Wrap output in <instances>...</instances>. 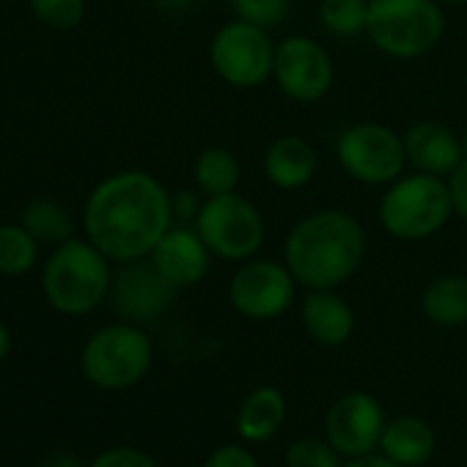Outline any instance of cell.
<instances>
[{
    "label": "cell",
    "mask_w": 467,
    "mask_h": 467,
    "mask_svg": "<svg viewBox=\"0 0 467 467\" xmlns=\"http://www.w3.org/2000/svg\"><path fill=\"white\" fill-rule=\"evenodd\" d=\"M173 225V192L149 171L105 176L83 203V237L113 265L146 259Z\"/></svg>",
    "instance_id": "6da1fadb"
},
{
    "label": "cell",
    "mask_w": 467,
    "mask_h": 467,
    "mask_svg": "<svg viewBox=\"0 0 467 467\" xmlns=\"http://www.w3.org/2000/svg\"><path fill=\"white\" fill-rule=\"evenodd\" d=\"M366 251V228L352 212L317 209L289 228L284 240V265L306 292L341 289L363 267Z\"/></svg>",
    "instance_id": "7a4b0ae2"
},
{
    "label": "cell",
    "mask_w": 467,
    "mask_h": 467,
    "mask_svg": "<svg viewBox=\"0 0 467 467\" xmlns=\"http://www.w3.org/2000/svg\"><path fill=\"white\" fill-rule=\"evenodd\" d=\"M113 286V262L86 237H72L53 248L42 267V292L53 311L86 317L97 311Z\"/></svg>",
    "instance_id": "3957f363"
},
{
    "label": "cell",
    "mask_w": 467,
    "mask_h": 467,
    "mask_svg": "<svg viewBox=\"0 0 467 467\" xmlns=\"http://www.w3.org/2000/svg\"><path fill=\"white\" fill-rule=\"evenodd\" d=\"M453 217V201L448 179L431 173H401L393 184L385 187L377 220L388 237L399 243H423L431 240Z\"/></svg>",
    "instance_id": "277c9868"
},
{
    "label": "cell",
    "mask_w": 467,
    "mask_h": 467,
    "mask_svg": "<svg viewBox=\"0 0 467 467\" xmlns=\"http://www.w3.org/2000/svg\"><path fill=\"white\" fill-rule=\"evenodd\" d=\"M368 42L388 58L418 61L445 36V6L437 0H368Z\"/></svg>",
    "instance_id": "5b68a950"
},
{
    "label": "cell",
    "mask_w": 467,
    "mask_h": 467,
    "mask_svg": "<svg viewBox=\"0 0 467 467\" xmlns=\"http://www.w3.org/2000/svg\"><path fill=\"white\" fill-rule=\"evenodd\" d=\"M154 363V344L140 325L113 322L88 336L80 352L86 379L102 390H127L138 385Z\"/></svg>",
    "instance_id": "8992f818"
},
{
    "label": "cell",
    "mask_w": 467,
    "mask_h": 467,
    "mask_svg": "<svg viewBox=\"0 0 467 467\" xmlns=\"http://www.w3.org/2000/svg\"><path fill=\"white\" fill-rule=\"evenodd\" d=\"M192 225L212 251V256L231 265L254 259L267 240L265 212L243 192L203 198Z\"/></svg>",
    "instance_id": "52a82bcc"
},
{
    "label": "cell",
    "mask_w": 467,
    "mask_h": 467,
    "mask_svg": "<svg viewBox=\"0 0 467 467\" xmlns=\"http://www.w3.org/2000/svg\"><path fill=\"white\" fill-rule=\"evenodd\" d=\"M275 42L270 31L234 17L220 26L209 42V67L231 88L254 91L273 80Z\"/></svg>",
    "instance_id": "ba28073f"
},
{
    "label": "cell",
    "mask_w": 467,
    "mask_h": 467,
    "mask_svg": "<svg viewBox=\"0 0 467 467\" xmlns=\"http://www.w3.org/2000/svg\"><path fill=\"white\" fill-rule=\"evenodd\" d=\"M336 160L352 182L366 187H388L407 168L404 138L388 124L360 121L338 135Z\"/></svg>",
    "instance_id": "9c48e42d"
},
{
    "label": "cell",
    "mask_w": 467,
    "mask_h": 467,
    "mask_svg": "<svg viewBox=\"0 0 467 467\" xmlns=\"http://www.w3.org/2000/svg\"><path fill=\"white\" fill-rule=\"evenodd\" d=\"M297 289L300 286L284 259L275 262L254 256L234 270L228 281V303L251 322H273L292 308Z\"/></svg>",
    "instance_id": "30bf717a"
},
{
    "label": "cell",
    "mask_w": 467,
    "mask_h": 467,
    "mask_svg": "<svg viewBox=\"0 0 467 467\" xmlns=\"http://www.w3.org/2000/svg\"><path fill=\"white\" fill-rule=\"evenodd\" d=\"M273 83L297 105L322 102L336 83V64L327 47L306 34H292L275 42Z\"/></svg>",
    "instance_id": "8fae6325"
},
{
    "label": "cell",
    "mask_w": 467,
    "mask_h": 467,
    "mask_svg": "<svg viewBox=\"0 0 467 467\" xmlns=\"http://www.w3.org/2000/svg\"><path fill=\"white\" fill-rule=\"evenodd\" d=\"M179 289L151 265V259H138L119 265L113 273V286H110V306L113 311L132 325H149L162 319Z\"/></svg>",
    "instance_id": "7c38bea8"
},
{
    "label": "cell",
    "mask_w": 467,
    "mask_h": 467,
    "mask_svg": "<svg viewBox=\"0 0 467 467\" xmlns=\"http://www.w3.org/2000/svg\"><path fill=\"white\" fill-rule=\"evenodd\" d=\"M385 423L379 399L366 390H352L330 404L325 415V437L344 459H358L379 451Z\"/></svg>",
    "instance_id": "4fadbf2b"
},
{
    "label": "cell",
    "mask_w": 467,
    "mask_h": 467,
    "mask_svg": "<svg viewBox=\"0 0 467 467\" xmlns=\"http://www.w3.org/2000/svg\"><path fill=\"white\" fill-rule=\"evenodd\" d=\"M149 259L182 292V289H192L201 281H206L214 256L206 248V243L201 240L195 225L173 223L162 234V240L154 245Z\"/></svg>",
    "instance_id": "5bb4252c"
},
{
    "label": "cell",
    "mask_w": 467,
    "mask_h": 467,
    "mask_svg": "<svg viewBox=\"0 0 467 467\" xmlns=\"http://www.w3.org/2000/svg\"><path fill=\"white\" fill-rule=\"evenodd\" d=\"M401 138H404L407 165L412 171L448 179L464 160L462 135L440 121H415L412 127H407Z\"/></svg>",
    "instance_id": "9a60e30c"
},
{
    "label": "cell",
    "mask_w": 467,
    "mask_h": 467,
    "mask_svg": "<svg viewBox=\"0 0 467 467\" xmlns=\"http://www.w3.org/2000/svg\"><path fill=\"white\" fill-rule=\"evenodd\" d=\"M300 322L319 347H344L355 333V311L336 289H311L300 300Z\"/></svg>",
    "instance_id": "2e32d148"
},
{
    "label": "cell",
    "mask_w": 467,
    "mask_h": 467,
    "mask_svg": "<svg viewBox=\"0 0 467 467\" xmlns=\"http://www.w3.org/2000/svg\"><path fill=\"white\" fill-rule=\"evenodd\" d=\"M319 154L314 143L303 135H281L275 138L262 160V171L275 190L297 192L308 187L317 176Z\"/></svg>",
    "instance_id": "e0dca14e"
},
{
    "label": "cell",
    "mask_w": 467,
    "mask_h": 467,
    "mask_svg": "<svg viewBox=\"0 0 467 467\" xmlns=\"http://www.w3.org/2000/svg\"><path fill=\"white\" fill-rule=\"evenodd\" d=\"M286 415H289V401L284 390L275 385H259L243 399L237 410V434L254 445L267 442L284 429Z\"/></svg>",
    "instance_id": "ac0fdd59"
},
{
    "label": "cell",
    "mask_w": 467,
    "mask_h": 467,
    "mask_svg": "<svg viewBox=\"0 0 467 467\" xmlns=\"http://www.w3.org/2000/svg\"><path fill=\"white\" fill-rule=\"evenodd\" d=\"M437 448L434 429L418 415H399L385 423L379 453L401 467H420L431 459Z\"/></svg>",
    "instance_id": "d6986e66"
},
{
    "label": "cell",
    "mask_w": 467,
    "mask_h": 467,
    "mask_svg": "<svg viewBox=\"0 0 467 467\" xmlns=\"http://www.w3.org/2000/svg\"><path fill=\"white\" fill-rule=\"evenodd\" d=\"M420 311L437 327H464L467 325V275L448 273L437 275L420 292Z\"/></svg>",
    "instance_id": "ffe728a7"
},
{
    "label": "cell",
    "mask_w": 467,
    "mask_h": 467,
    "mask_svg": "<svg viewBox=\"0 0 467 467\" xmlns=\"http://www.w3.org/2000/svg\"><path fill=\"white\" fill-rule=\"evenodd\" d=\"M20 223L39 240V245H50L58 248L67 240L78 237V223L72 217V212L67 209V203H61L53 195H36L23 206Z\"/></svg>",
    "instance_id": "44dd1931"
},
{
    "label": "cell",
    "mask_w": 467,
    "mask_h": 467,
    "mask_svg": "<svg viewBox=\"0 0 467 467\" xmlns=\"http://www.w3.org/2000/svg\"><path fill=\"white\" fill-rule=\"evenodd\" d=\"M243 182L240 157L225 146H209L192 160V184L203 198L237 192Z\"/></svg>",
    "instance_id": "7402d4cb"
},
{
    "label": "cell",
    "mask_w": 467,
    "mask_h": 467,
    "mask_svg": "<svg viewBox=\"0 0 467 467\" xmlns=\"http://www.w3.org/2000/svg\"><path fill=\"white\" fill-rule=\"evenodd\" d=\"M39 240L23 223H0V275H28L39 262Z\"/></svg>",
    "instance_id": "603a6c76"
},
{
    "label": "cell",
    "mask_w": 467,
    "mask_h": 467,
    "mask_svg": "<svg viewBox=\"0 0 467 467\" xmlns=\"http://www.w3.org/2000/svg\"><path fill=\"white\" fill-rule=\"evenodd\" d=\"M317 15L322 28L338 39L366 36L368 0H319Z\"/></svg>",
    "instance_id": "cb8c5ba5"
},
{
    "label": "cell",
    "mask_w": 467,
    "mask_h": 467,
    "mask_svg": "<svg viewBox=\"0 0 467 467\" xmlns=\"http://www.w3.org/2000/svg\"><path fill=\"white\" fill-rule=\"evenodd\" d=\"M292 9L295 0H231L234 17L265 31H278L292 17Z\"/></svg>",
    "instance_id": "d4e9b609"
},
{
    "label": "cell",
    "mask_w": 467,
    "mask_h": 467,
    "mask_svg": "<svg viewBox=\"0 0 467 467\" xmlns=\"http://www.w3.org/2000/svg\"><path fill=\"white\" fill-rule=\"evenodd\" d=\"M344 456L333 448L327 437H300L286 445V467H344Z\"/></svg>",
    "instance_id": "484cf974"
},
{
    "label": "cell",
    "mask_w": 467,
    "mask_h": 467,
    "mask_svg": "<svg viewBox=\"0 0 467 467\" xmlns=\"http://www.w3.org/2000/svg\"><path fill=\"white\" fill-rule=\"evenodd\" d=\"M34 17L50 31H75L83 26L88 4L86 0H28Z\"/></svg>",
    "instance_id": "4316f807"
},
{
    "label": "cell",
    "mask_w": 467,
    "mask_h": 467,
    "mask_svg": "<svg viewBox=\"0 0 467 467\" xmlns=\"http://www.w3.org/2000/svg\"><path fill=\"white\" fill-rule=\"evenodd\" d=\"M88 467H160L154 456H149L140 448L132 445H119L105 453H99Z\"/></svg>",
    "instance_id": "83f0119b"
},
{
    "label": "cell",
    "mask_w": 467,
    "mask_h": 467,
    "mask_svg": "<svg viewBox=\"0 0 467 467\" xmlns=\"http://www.w3.org/2000/svg\"><path fill=\"white\" fill-rule=\"evenodd\" d=\"M203 467H262V464H259V459L245 445H240V442H225V445L214 448L206 456Z\"/></svg>",
    "instance_id": "f1b7e54d"
},
{
    "label": "cell",
    "mask_w": 467,
    "mask_h": 467,
    "mask_svg": "<svg viewBox=\"0 0 467 467\" xmlns=\"http://www.w3.org/2000/svg\"><path fill=\"white\" fill-rule=\"evenodd\" d=\"M203 195L192 187V190H179L173 192V223H184L192 225L198 212H201Z\"/></svg>",
    "instance_id": "f546056e"
},
{
    "label": "cell",
    "mask_w": 467,
    "mask_h": 467,
    "mask_svg": "<svg viewBox=\"0 0 467 467\" xmlns=\"http://www.w3.org/2000/svg\"><path fill=\"white\" fill-rule=\"evenodd\" d=\"M448 190H451V201H453V214H459L467 223V157L448 176Z\"/></svg>",
    "instance_id": "4dcf8cb0"
},
{
    "label": "cell",
    "mask_w": 467,
    "mask_h": 467,
    "mask_svg": "<svg viewBox=\"0 0 467 467\" xmlns=\"http://www.w3.org/2000/svg\"><path fill=\"white\" fill-rule=\"evenodd\" d=\"M344 467H401L396 462H390L382 453H368V456H358V459H347Z\"/></svg>",
    "instance_id": "1f68e13d"
},
{
    "label": "cell",
    "mask_w": 467,
    "mask_h": 467,
    "mask_svg": "<svg viewBox=\"0 0 467 467\" xmlns=\"http://www.w3.org/2000/svg\"><path fill=\"white\" fill-rule=\"evenodd\" d=\"M39 467H83V462L69 451H56V453L45 456V462Z\"/></svg>",
    "instance_id": "d6a6232c"
},
{
    "label": "cell",
    "mask_w": 467,
    "mask_h": 467,
    "mask_svg": "<svg viewBox=\"0 0 467 467\" xmlns=\"http://www.w3.org/2000/svg\"><path fill=\"white\" fill-rule=\"evenodd\" d=\"M9 349H12V330L4 322H0V363L6 360Z\"/></svg>",
    "instance_id": "836d02e7"
},
{
    "label": "cell",
    "mask_w": 467,
    "mask_h": 467,
    "mask_svg": "<svg viewBox=\"0 0 467 467\" xmlns=\"http://www.w3.org/2000/svg\"><path fill=\"white\" fill-rule=\"evenodd\" d=\"M154 6H160L165 12H182L190 6V0H154Z\"/></svg>",
    "instance_id": "e575fe53"
},
{
    "label": "cell",
    "mask_w": 467,
    "mask_h": 467,
    "mask_svg": "<svg viewBox=\"0 0 467 467\" xmlns=\"http://www.w3.org/2000/svg\"><path fill=\"white\" fill-rule=\"evenodd\" d=\"M442 6H467V0H437Z\"/></svg>",
    "instance_id": "d590c367"
},
{
    "label": "cell",
    "mask_w": 467,
    "mask_h": 467,
    "mask_svg": "<svg viewBox=\"0 0 467 467\" xmlns=\"http://www.w3.org/2000/svg\"><path fill=\"white\" fill-rule=\"evenodd\" d=\"M462 146H464V157H467V130L462 132Z\"/></svg>",
    "instance_id": "8d00e7d4"
}]
</instances>
